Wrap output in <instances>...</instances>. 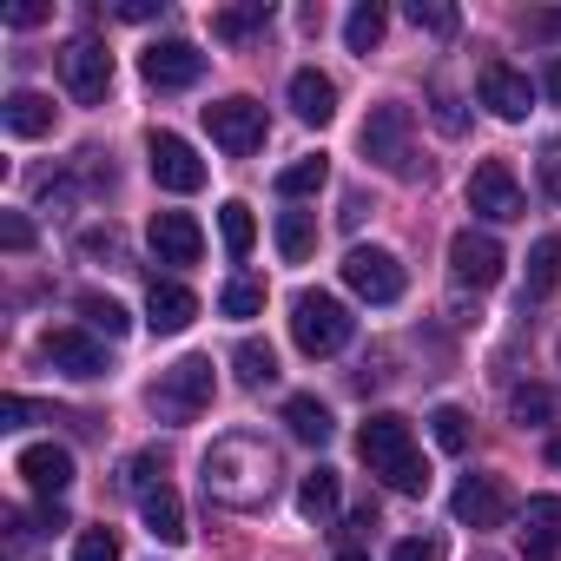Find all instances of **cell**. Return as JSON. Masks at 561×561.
Listing matches in <instances>:
<instances>
[{
	"mask_svg": "<svg viewBox=\"0 0 561 561\" xmlns=\"http://www.w3.org/2000/svg\"><path fill=\"white\" fill-rule=\"evenodd\" d=\"M198 482H205V502L251 515V508H271V495H277V456L257 436H218L205 449V476Z\"/></svg>",
	"mask_w": 561,
	"mask_h": 561,
	"instance_id": "obj_1",
	"label": "cell"
},
{
	"mask_svg": "<svg viewBox=\"0 0 561 561\" xmlns=\"http://www.w3.org/2000/svg\"><path fill=\"white\" fill-rule=\"evenodd\" d=\"M357 456H364V469L370 476H383L397 495H423L430 489V469H423V449H416V430L403 423V416H370L364 430H357Z\"/></svg>",
	"mask_w": 561,
	"mask_h": 561,
	"instance_id": "obj_2",
	"label": "cell"
},
{
	"mask_svg": "<svg viewBox=\"0 0 561 561\" xmlns=\"http://www.w3.org/2000/svg\"><path fill=\"white\" fill-rule=\"evenodd\" d=\"M351 331H357V318H351L331 291H298V298H291V344H298L305 357H337V351L351 344Z\"/></svg>",
	"mask_w": 561,
	"mask_h": 561,
	"instance_id": "obj_3",
	"label": "cell"
},
{
	"mask_svg": "<svg viewBox=\"0 0 561 561\" xmlns=\"http://www.w3.org/2000/svg\"><path fill=\"white\" fill-rule=\"evenodd\" d=\"M410 133H416V113H410L403 100L370 106V119H364V159H370V165H383V172H397V179H416Z\"/></svg>",
	"mask_w": 561,
	"mask_h": 561,
	"instance_id": "obj_4",
	"label": "cell"
},
{
	"mask_svg": "<svg viewBox=\"0 0 561 561\" xmlns=\"http://www.w3.org/2000/svg\"><path fill=\"white\" fill-rule=\"evenodd\" d=\"M211 403V357H179L152 383V416L159 423H198Z\"/></svg>",
	"mask_w": 561,
	"mask_h": 561,
	"instance_id": "obj_5",
	"label": "cell"
},
{
	"mask_svg": "<svg viewBox=\"0 0 561 561\" xmlns=\"http://www.w3.org/2000/svg\"><path fill=\"white\" fill-rule=\"evenodd\" d=\"M344 285H351L357 298H370V305H397L410 277H403L397 251H383V244H351V251H344Z\"/></svg>",
	"mask_w": 561,
	"mask_h": 561,
	"instance_id": "obj_6",
	"label": "cell"
},
{
	"mask_svg": "<svg viewBox=\"0 0 561 561\" xmlns=\"http://www.w3.org/2000/svg\"><path fill=\"white\" fill-rule=\"evenodd\" d=\"M205 133H211V146L218 152H231V159H251L257 146H264V106L257 100H211L205 106Z\"/></svg>",
	"mask_w": 561,
	"mask_h": 561,
	"instance_id": "obj_7",
	"label": "cell"
},
{
	"mask_svg": "<svg viewBox=\"0 0 561 561\" xmlns=\"http://www.w3.org/2000/svg\"><path fill=\"white\" fill-rule=\"evenodd\" d=\"M449 271H456V285H462V291H495V285H502V271H508V257H502V244H495L489 231L462 225V231L449 238Z\"/></svg>",
	"mask_w": 561,
	"mask_h": 561,
	"instance_id": "obj_8",
	"label": "cell"
},
{
	"mask_svg": "<svg viewBox=\"0 0 561 561\" xmlns=\"http://www.w3.org/2000/svg\"><path fill=\"white\" fill-rule=\"evenodd\" d=\"M139 73H146V87H159V93H185V87L205 80V54H198L192 41H152V47L139 54Z\"/></svg>",
	"mask_w": 561,
	"mask_h": 561,
	"instance_id": "obj_9",
	"label": "cell"
},
{
	"mask_svg": "<svg viewBox=\"0 0 561 561\" xmlns=\"http://www.w3.org/2000/svg\"><path fill=\"white\" fill-rule=\"evenodd\" d=\"M60 80H67V93L80 106H100L113 93V54H106V41H73L60 54Z\"/></svg>",
	"mask_w": 561,
	"mask_h": 561,
	"instance_id": "obj_10",
	"label": "cell"
},
{
	"mask_svg": "<svg viewBox=\"0 0 561 561\" xmlns=\"http://www.w3.org/2000/svg\"><path fill=\"white\" fill-rule=\"evenodd\" d=\"M469 211L489 218V225H515L522 218V185H515V172L502 159H482L469 172Z\"/></svg>",
	"mask_w": 561,
	"mask_h": 561,
	"instance_id": "obj_11",
	"label": "cell"
},
{
	"mask_svg": "<svg viewBox=\"0 0 561 561\" xmlns=\"http://www.w3.org/2000/svg\"><path fill=\"white\" fill-rule=\"evenodd\" d=\"M146 165H152V179H159L165 192H198V185H205V159H198L179 133H152V139H146Z\"/></svg>",
	"mask_w": 561,
	"mask_h": 561,
	"instance_id": "obj_12",
	"label": "cell"
},
{
	"mask_svg": "<svg viewBox=\"0 0 561 561\" xmlns=\"http://www.w3.org/2000/svg\"><path fill=\"white\" fill-rule=\"evenodd\" d=\"M476 93H482V106H489L495 119H528V106H535V87H528V73H515L508 60H482V73H476Z\"/></svg>",
	"mask_w": 561,
	"mask_h": 561,
	"instance_id": "obj_13",
	"label": "cell"
},
{
	"mask_svg": "<svg viewBox=\"0 0 561 561\" xmlns=\"http://www.w3.org/2000/svg\"><path fill=\"white\" fill-rule=\"evenodd\" d=\"M41 357H47L54 370L80 377V383L106 377V344H100L93 331H47V337H41Z\"/></svg>",
	"mask_w": 561,
	"mask_h": 561,
	"instance_id": "obj_14",
	"label": "cell"
},
{
	"mask_svg": "<svg viewBox=\"0 0 561 561\" xmlns=\"http://www.w3.org/2000/svg\"><path fill=\"white\" fill-rule=\"evenodd\" d=\"M449 515H456L462 528H502V522H508V489H502L495 476H462L456 495H449Z\"/></svg>",
	"mask_w": 561,
	"mask_h": 561,
	"instance_id": "obj_15",
	"label": "cell"
},
{
	"mask_svg": "<svg viewBox=\"0 0 561 561\" xmlns=\"http://www.w3.org/2000/svg\"><path fill=\"white\" fill-rule=\"evenodd\" d=\"M14 469L27 476V489H34L41 502H60V495L73 489V449H60V443H27Z\"/></svg>",
	"mask_w": 561,
	"mask_h": 561,
	"instance_id": "obj_16",
	"label": "cell"
},
{
	"mask_svg": "<svg viewBox=\"0 0 561 561\" xmlns=\"http://www.w3.org/2000/svg\"><path fill=\"white\" fill-rule=\"evenodd\" d=\"M522 554L554 561L561 554V495H528L522 502Z\"/></svg>",
	"mask_w": 561,
	"mask_h": 561,
	"instance_id": "obj_17",
	"label": "cell"
},
{
	"mask_svg": "<svg viewBox=\"0 0 561 561\" xmlns=\"http://www.w3.org/2000/svg\"><path fill=\"white\" fill-rule=\"evenodd\" d=\"M152 251H159V264H198V251H205L198 218L192 211H152Z\"/></svg>",
	"mask_w": 561,
	"mask_h": 561,
	"instance_id": "obj_18",
	"label": "cell"
},
{
	"mask_svg": "<svg viewBox=\"0 0 561 561\" xmlns=\"http://www.w3.org/2000/svg\"><path fill=\"white\" fill-rule=\"evenodd\" d=\"M192 318H198V298H192L185 285H172V277H152V291H146V324H152L159 337H179Z\"/></svg>",
	"mask_w": 561,
	"mask_h": 561,
	"instance_id": "obj_19",
	"label": "cell"
},
{
	"mask_svg": "<svg viewBox=\"0 0 561 561\" xmlns=\"http://www.w3.org/2000/svg\"><path fill=\"white\" fill-rule=\"evenodd\" d=\"M291 113H298L305 126H331V119H337V80L318 73V67H298V73H291Z\"/></svg>",
	"mask_w": 561,
	"mask_h": 561,
	"instance_id": "obj_20",
	"label": "cell"
},
{
	"mask_svg": "<svg viewBox=\"0 0 561 561\" xmlns=\"http://www.w3.org/2000/svg\"><path fill=\"white\" fill-rule=\"evenodd\" d=\"M0 126H8L14 139H47L54 133V100L21 87V93H8V106H0Z\"/></svg>",
	"mask_w": 561,
	"mask_h": 561,
	"instance_id": "obj_21",
	"label": "cell"
},
{
	"mask_svg": "<svg viewBox=\"0 0 561 561\" xmlns=\"http://www.w3.org/2000/svg\"><path fill=\"white\" fill-rule=\"evenodd\" d=\"M139 515H146V535H152V541H165V548H179V541L192 535V528H185V502H179L165 482L139 495Z\"/></svg>",
	"mask_w": 561,
	"mask_h": 561,
	"instance_id": "obj_22",
	"label": "cell"
},
{
	"mask_svg": "<svg viewBox=\"0 0 561 561\" xmlns=\"http://www.w3.org/2000/svg\"><path fill=\"white\" fill-rule=\"evenodd\" d=\"M561 291V238L548 231V238H535L528 244V277H522V305H541V298H554Z\"/></svg>",
	"mask_w": 561,
	"mask_h": 561,
	"instance_id": "obj_23",
	"label": "cell"
},
{
	"mask_svg": "<svg viewBox=\"0 0 561 561\" xmlns=\"http://www.w3.org/2000/svg\"><path fill=\"white\" fill-rule=\"evenodd\" d=\"M337 508H344V482H337V469H311V476L298 482V515L324 528Z\"/></svg>",
	"mask_w": 561,
	"mask_h": 561,
	"instance_id": "obj_24",
	"label": "cell"
},
{
	"mask_svg": "<svg viewBox=\"0 0 561 561\" xmlns=\"http://www.w3.org/2000/svg\"><path fill=\"white\" fill-rule=\"evenodd\" d=\"M508 416H515L522 430H548V423H561V390H548V383H515V390H508Z\"/></svg>",
	"mask_w": 561,
	"mask_h": 561,
	"instance_id": "obj_25",
	"label": "cell"
},
{
	"mask_svg": "<svg viewBox=\"0 0 561 561\" xmlns=\"http://www.w3.org/2000/svg\"><path fill=\"white\" fill-rule=\"evenodd\" d=\"M264 27H271V0H244V8H218L211 14V41H225V47H244Z\"/></svg>",
	"mask_w": 561,
	"mask_h": 561,
	"instance_id": "obj_26",
	"label": "cell"
},
{
	"mask_svg": "<svg viewBox=\"0 0 561 561\" xmlns=\"http://www.w3.org/2000/svg\"><path fill=\"white\" fill-rule=\"evenodd\" d=\"M285 430H291L298 443H318V449L337 436V423H331V410H324L318 397H291V403H285Z\"/></svg>",
	"mask_w": 561,
	"mask_h": 561,
	"instance_id": "obj_27",
	"label": "cell"
},
{
	"mask_svg": "<svg viewBox=\"0 0 561 561\" xmlns=\"http://www.w3.org/2000/svg\"><path fill=\"white\" fill-rule=\"evenodd\" d=\"M324 185H331L324 152H305V159H291L285 172H277V198H311V192H324Z\"/></svg>",
	"mask_w": 561,
	"mask_h": 561,
	"instance_id": "obj_28",
	"label": "cell"
},
{
	"mask_svg": "<svg viewBox=\"0 0 561 561\" xmlns=\"http://www.w3.org/2000/svg\"><path fill=\"white\" fill-rule=\"evenodd\" d=\"M277 251H285V264H305L318 251V218L311 211H277Z\"/></svg>",
	"mask_w": 561,
	"mask_h": 561,
	"instance_id": "obj_29",
	"label": "cell"
},
{
	"mask_svg": "<svg viewBox=\"0 0 561 561\" xmlns=\"http://www.w3.org/2000/svg\"><path fill=\"white\" fill-rule=\"evenodd\" d=\"M383 27H390V14L377 8V0H364V8H351V21H344V47L351 54H377L383 47Z\"/></svg>",
	"mask_w": 561,
	"mask_h": 561,
	"instance_id": "obj_30",
	"label": "cell"
},
{
	"mask_svg": "<svg viewBox=\"0 0 561 561\" xmlns=\"http://www.w3.org/2000/svg\"><path fill=\"white\" fill-rule=\"evenodd\" d=\"M231 370H238V383H244V390L277 383V357H271V344H257V337H244V344L231 351Z\"/></svg>",
	"mask_w": 561,
	"mask_h": 561,
	"instance_id": "obj_31",
	"label": "cell"
},
{
	"mask_svg": "<svg viewBox=\"0 0 561 561\" xmlns=\"http://www.w3.org/2000/svg\"><path fill=\"white\" fill-rule=\"evenodd\" d=\"M218 238H225V251H231V257H244V251L257 244V218H251V205H238V198H231V205H218Z\"/></svg>",
	"mask_w": 561,
	"mask_h": 561,
	"instance_id": "obj_32",
	"label": "cell"
},
{
	"mask_svg": "<svg viewBox=\"0 0 561 561\" xmlns=\"http://www.w3.org/2000/svg\"><path fill=\"white\" fill-rule=\"evenodd\" d=\"M80 318H87L100 337H126V331H133L126 305H119V298H100V291H87V298H80Z\"/></svg>",
	"mask_w": 561,
	"mask_h": 561,
	"instance_id": "obj_33",
	"label": "cell"
},
{
	"mask_svg": "<svg viewBox=\"0 0 561 561\" xmlns=\"http://www.w3.org/2000/svg\"><path fill=\"white\" fill-rule=\"evenodd\" d=\"M218 311L225 318H257L264 311V285H257V277H231V285L218 291Z\"/></svg>",
	"mask_w": 561,
	"mask_h": 561,
	"instance_id": "obj_34",
	"label": "cell"
},
{
	"mask_svg": "<svg viewBox=\"0 0 561 561\" xmlns=\"http://www.w3.org/2000/svg\"><path fill=\"white\" fill-rule=\"evenodd\" d=\"M430 436H436V443H443L449 456H462V449H469V416H462L456 403H443V410L430 416Z\"/></svg>",
	"mask_w": 561,
	"mask_h": 561,
	"instance_id": "obj_35",
	"label": "cell"
},
{
	"mask_svg": "<svg viewBox=\"0 0 561 561\" xmlns=\"http://www.w3.org/2000/svg\"><path fill=\"white\" fill-rule=\"evenodd\" d=\"M410 21H416V27H430V34H443V41L462 27V14L449 8V0H410Z\"/></svg>",
	"mask_w": 561,
	"mask_h": 561,
	"instance_id": "obj_36",
	"label": "cell"
},
{
	"mask_svg": "<svg viewBox=\"0 0 561 561\" xmlns=\"http://www.w3.org/2000/svg\"><path fill=\"white\" fill-rule=\"evenodd\" d=\"M73 561H119V535H113V528H80Z\"/></svg>",
	"mask_w": 561,
	"mask_h": 561,
	"instance_id": "obj_37",
	"label": "cell"
},
{
	"mask_svg": "<svg viewBox=\"0 0 561 561\" xmlns=\"http://www.w3.org/2000/svg\"><path fill=\"white\" fill-rule=\"evenodd\" d=\"M159 469H165V456H159V449H146V456H133V462H126V489H133V495H146V489H159Z\"/></svg>",
	"mask_w": 561,
	"mask_h": 561,
	"instance_id": "obj_38",
	"label": "cell"
},
{
	"mask_svg": "<svg viewBox=\"0 0 561 561\" xmlns=\"http://www.w3.org/2000/svg\"><path fill=\"white\" fill-rule=\"evenodd\" d=\"M390 561H443V535H403L390 548Z\"/></svg>",
	"mask_w": 561,
	"mask_h": 561,
	"instance_id": "obj_39",
	"label": "cell"
},
{
	"mask_svg": "<svg viewBox=\"0 0 561 561\" xmlns=\"http://www.w3.org/2000/svg\"><path fill=\"white\" fill-rule=\"evenodd\" d=\"M80 251H87V257H113V264H126V244H119V231H113V225H106V231H87V238H80Z\"/></svg>",
	"mask_w": 561,
	"mask_h": 561,
	"instance_id": "obj_40",
	"label": "cell"
},
{
	"mask_svg": "<svg viewBox=\"0 0 561 561\" xmlns=\"http://www.w3.org/2000/svg\"><path fill=\"white\" fill-rule=\"evenodd\" d=\"M0 244H8V251H27V244H34V225H27L21 211H8V218H0Z\"/></svg>",
	"mask_w": 561,
	"mask_h": 561,
	"instance_id": "obj_41",
	"label": "cell"
},
{
	"mask_svg": "<svg viewBox=\"0 0 561 561\" xmlns=\"http://www.w3.org/2000/svg\"><path fill=\"white\" fill-rule=\"evenodd\" d=\"M541 192H548V198H561V139H554V146H541Z\"/></svg>",
	"mask_w": 561,
	"mask_h": 561,
	"instance_id": "obj_42",
	"label": "cell"
},
{
	"mask_svg": "<svg viewBox=\"0 0 561 561\" xmlns=\"http://www.w3.org/2000/svg\"><path fill=\"white\" fill-rule=\"evenodd\" d=\"M430 113H436V126H443V133H462V126H469V113H462L449 93H436V106H430Z\"/></svg>",
	"mask_w": 561,
	"mask_h": 561,
	"instance_id": "obj_43",
	"label": "cell"
},
{
	"mask_svg": "<svg viewBox=\"0 0 561 561\" xmlns=\"http://www.w3.org/2000/svg\"><path fill=\"white\" fill-rule=\"evenodd\" d=\"M27 416H34V403H27V397H0V430H21Z\"/></svg>",
	"mask_w": 561,
	"mask_h": 561,
	"instance_id": "obj_44",
	"label": "cell"
},
{
	"mask_svg": "<svg viewBox=\"0 0 561 561\" xmlns=\"http://www.w3.org/2000/svg\"><path fill=\"white\" fill-rule=\"evenodd\" d=\"M159 8H165V0H119V21H159Z\"/></svg>",
	"mask_w": 561,
	"mask_h": 561,
	"instance_id": "obj_45",
	"label": "cell"
},
{
	"mask_svg": "<svg viewBox=\"0 0 561 561\" xmlns=\"http://www.w3.org/2000/svg\"><path fill=\"white\" fill-rule=\"evenodd\" d=\"M41 21H47L41 0H21V8H8V27H41Z\"/></svg>",
	"mask_w": 561,
	"mask_h": 561,
	"instance_id": "obj_46",
	"label": "cell"
},
{
	"mask_svg": "<svg viewBox=\"0 0 561 561\" xmlns=\"http://www.w3.org/2000/svg\"><path fill=\"white\" fill-rule=\"evenodd\" d=\"M528 27H535V34H541V41H561V8H548V14H535V21H528Z\"/></svg>",
	"mask_w": 561,
	"mask_h": 561,
	"instance_id": "obj_47",
	"label": "cell"
},
{
	"mask_svg": "<svg viewBox=\"0 0 561 561\" xmlns=\"http://www.w3.org/2000/svg\"><path fill=\"white\" fill-rule=\"evenodd\" d=\"M541 93L561 106V60H548V67H541Z\"/></svg>",
	"mask_w": 561,
	"mask_h": 561,
	"instance_id": "obj_48",
	"label": "cell"
},
{
	"mask_svg": "<svg viewBox=\"0 0 561 561\" xmlns=\"http://www.w3.org/2000/svg\"><path fill=\"white\" fill-rule=\"evenodd\" d=\"M548 462H554V469H561V436H554V443H548Z\"/></svg>",
	"mask_w": 561,
	"mask_h": 561,
	"instance_id": "obj_49",
	"label": "cell"
},
{
	"mask_svg": "<svg viewBox=\"0 0 561 561\" xmlns=\"http://www.w3.org/2000/svg\"><path fill=\"white\" fill-rule=\"evenodd\" d=\"M337 561H370V554H357V548H344V554H337Z\"/></svg>",
	"mask_w": 561,
	"mask_h": 561,
	"instance_id": "obj_50",
	"label": "cell"
},
{
	"mask_svg": "<svg viewBox=\"0 0 561 561\" xmlns=\"http://www.w3.org/2000/svg\"><path fill=\"white\" fill-rule=\"evenodd\" d=\"M476 561H495V554H476Z\"/></svg>",
	"mask_w": 561,
	"mask_h": 561,
	"instance_id": "obj_51",
	"label": "cell"
},
{
	"mask_svg": "<svg viewBox=\"0 0 561 561\" xmlns=\"http://www.w3.org/2000/svg\"><path fill=\"white\" fill-rule=\"evenodd\" d=\"M554 357H561V344H554Z\"/></svg>",
	"mask_w": 561,
	"mask_h": 561,
	"instance_id": "obj_52",
	"label": "cell"
}]
</instances>
